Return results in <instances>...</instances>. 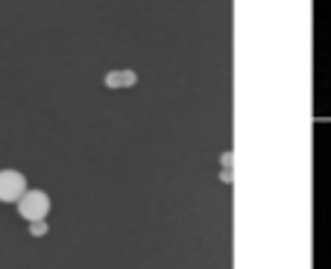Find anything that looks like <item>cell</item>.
Instances as JSON below:
<instances>
[{
  "mask_svg": "<svg viewBox=\"0 0 331 269\" xmlns=\"http://www.w3.org/2000/svg\"><path fill=\"white\" fill-rule=\"evenodd\" d=\"M50 211V196L44 190H27L21 199H18V214L27 220V223H41Z\"/></svg>",
  "mask_w": 331,
  "mask_h": 269,
  "instance_id": "6da1fadb",
  "label": "cell"
},
{
  "mask_svg": "<svg viewBox=\"0 0 331 269\" xmlns=\"http://www.w3.org/2000/svg\"><path fill=\"white\" fill-rule=\"evenodd\" d=\"M27 193V179L18 170H0V202H18Z\"/></svg>",
  "mask_w": 331,
  "mask_h": 269,
  "instance_id": "7a4b0ae2",
  "label": "cell"
},
{
  "mask_svg": "<svg viewBox=\"0 0 331 269\" xmlns=\"http://www.w3.org/2000/svg\"><path fill=\"white\" fill-rule=\"evenodd\" d=\"M135 73H109V85L117 88V85H132Z\"/></svg>",
  "mask_w": 331,
  "mask_h": 269,
  "instance_id": "3957f363",
  "label": "cell"
}]
</instances>
